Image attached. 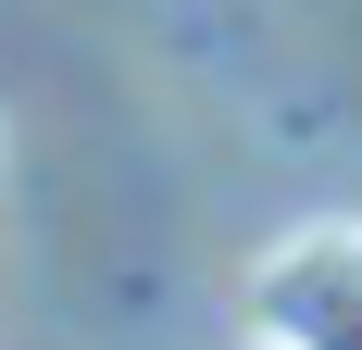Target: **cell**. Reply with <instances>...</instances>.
<instances>
[{
  "mask_svg": "<svg viewBox=\"0 0 362 350\" xmlns=\"http://www.w3.org/2000/svg\"><path fill=\"white\" fill-rule=\"evenodd\" d=\"M262 325L275 350H362V225H313L262 276Z\"/></svg>",
  "mask_w": 362,
  "mask_h": 350,
  "instance_id": "1",
  "label": "cell"
}]
</instances>
